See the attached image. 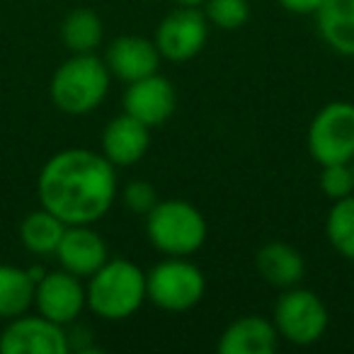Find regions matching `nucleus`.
Here are the masks:
<instances>
[{
  "instance_id": "obj_1",
  "label": "nucleus",
  "mask_w": 354,
  "mask_h": 354,
  "mask_svg": "<svg viewBox=\"0 0 354 354\" xmlns=\"http://www.w3.org/2000/svg\"><path fill=\"white\" fill-rule=\"evenodd\" d=\"M117 167L100 151L64 148L41 165L37 177L39 207L66 226H95L117 199Z\"/></svg>"
},
{
  "instance_id": "obj_2",
  "label": "nucleus",
  "mask_w": 354,
  "mask_h": 354,
  "mask_svg": "<svg viewBox=\"0 0 354 354\" xmlns=\"http://www.w3.org/2000/svg\"><path fill=\"white\" fill-rule=\"evenodd\" d=\"M88 310L107 323H119L138 313L146 296V272L127 257H109L85 279Z\"/></svg>"
},
{
  "instance_id": "obj_3",
  "label": "nucleus",
  "mask_w": 354,
  "mask_h": 354,
  "mask_svg": "<svg viewBox=\"0 0 354 354\" xmlns=\"http://www.w3.org/2000/svg\"><path fill=\"white\" fill-rule=\"evenodd\" d=\"M109 88L112 73L104 59L97 54H71L51 75L49 97L59 112L83 117L107 100Z\"/></svg>"
},
{
  "instance_id": "obj_4",
  "label": "nucleus",
  "mask_w": 354,
  "mask_h": 354,
  "mask_svg": "<svg viewBox=\"0 0 354 354\" xmlns=\"http://www.w3.org/2000/svg\"><path fill=\"white\" fill-rule=\"evenodd\" d=\"M204 214L187 199H160L146 214V238L160 255L189 257L207 243Z\"/></svg>"
},
{
  "instance_id": "obj_5",
  "label": "nucleus",
  "mask_w": 354,
  "mask_h": 354,
  "mask_svg": "<svg viewBox=\"0 0 354 354\" xmlns=\"http://www.w3.org/2000/svg\"><path fill=\"white\" fill-rule=\"evenodd\" d=\"M207 294V277L187 257H165L146 272V296L167 313L192 310Z\"/></svg>"
},
{
  "instance_id": "obj_6",
  "label": "nucleus",
  "mask_w": 354,
  "mask_h": 354,
  "mask_svg": "<svg viewBox=\"0 0 354 354\" xmlns=\"http://www.w3.org/2000/svg\"><path fill=\"white\" fill-rule=\"evenodd\" d=\"M272 323L281 339L296 347H308L323 339V335L328 333L330 313L315 291L304 286H289V289H281V296L277 299Z\"/></svg>"
},
{
  "instance_id": "obj_7",
  "label": "nucleus",
  "mask_w": 354,
  "mask_h": 354,
  "mask_svg": "<svg viewBox=\"0 0 354 354\" xmlns=\"http://www.w3.org/2000/svg\"><path fill=\"white\" fill-rule=\"evenodd\" d=\"M306 146L318 165L349 162L354 158V104L333 100L308 124Z\"/></svg>"
},
{
  "instance_id": "obj_8",
  "label": "nucleus",
  "mask_w": 354,
  "mask_h": 354,
  "mask_svg": "<svg viewBox=\"0 0 354 354\" xmlns=\"http://www.w3.org/2000/svg\"><path fill=\"white\" fill-rule=\"evenodd\" d=\"M162 61L170 64H187L204 51L209 41V20L199 8L177 6L167 12L156 27L153 35Z\"/></svg>"
},
{
  "instance_id": "obj_9",
  "label": "nucleus",
  "mask_w": 354,
  "mask_h": 354,
  "mask_svg": "<svg viewBox=\"0 0 354 354\" xmlns=\"http://www.w3.org/2000/svg\"><path fill=\"white\" fill-rule=\"evenodd\" d=\"M0 354H68V330L41 313H22L6 320Z\"/></svg>"
},
{
  "instance_id": "obj_10",
  "label": "nucleus",
  "mask_w": 354,
  "mask_h": 354,
  "mask_svg": "<svg viewBox=\"0 0 354 354\" xmlns=\"http://www.w3.org/2000/svg\"><path fill=\"white\" fill-rule=\"evenodd\" d=\"M35 308L44 318L59 325H73L88 308V291L85 279L66 270L46 272L35 286Z\"/></svg>"
},
{
  "instance_id": "obj_11",
  "label": "nucleus",
  "mask_w": 354,
  "mask_h": 354,
  "mask_svg": "<svg viewBox=\"0 0 354 354\" xmlns=\"http://www.w3.org/2000/svg\"><path fill=\"white\" fill-rule=\"evenodd\" d=\"M177 109L175 85L160 73L129 83L124 90V112L131 114L148 129L162 127Z\"/></svg>"
},
{
  "instance_id": "obj_12",
  "label": "nucleus",
  "mask_w": 354,
  "mask_h": 354,
  "mask_svg": "<svg viewBox=\"0 0 354 354\" xmlns=\"http://www.w3.org/2000/svg\"><path fill=\"white\" fill-rule=\"evenodd\" d=\"M160 61L162 56L158 51L156 41L138 35L117 37V39L109 41L107 51H104V64H107L112 78L122 80L127 85L158 73Z\"/></svg>"
},
{
  "instance_id": "obj_13",
  "label": "nucleus",
  "mask_w": 354,
  "mask_h": 354,
  "mask_svg": "<svg viewBox=\"0 0 354 354\" xmlns=\"http://www.w3.org/2000/svg\"><path fill=\"white\" fill-rule=\"evenodd\" d=\"M54 257L61 270L88 279L109 260V248L93 226H66Z\"/></svg>"
},
{
  "instance_id": "obj_14",
  "label": "nucleus",
  "mask_w": 354,
  "mask_h": 354,
  "mask_svg": "<svg viewBox=\"0 0 354 354\" xmlns=\"http://www.w3.org/2000/svg\"><path fill=\"white\" fill-rule=\"evenodd\" d=\"M100 148H102L100 153L114 167H131L141 162L151 148V129L133 119L131 114L122 112L104 124Z\"/></svg>"
},
{
  "instance_id": "obj_15",
  "label": "nucleus",
  "mask_w": 354,
  "mask_h": 354,
  "mask_svg": "<svg viewBox=\"0 0 354 354\" xmlns=\"http://www.w3.org/2000/svg\"><path fill=\"white\" fill-rule=\"evenodd\" d=\"M279 333L272 318L265 315H241L218 337L216 349L221 354H274L279 349Z\"/></svg>"
},
{
  "instance_id": "obj_16",
  "label": "nucleus",
  "mask_w": 354,
  "mask_h": 354,
  "mask_svg": "<svg viewBox=\"0 0 354 354\" xmlns=\"http://www.w3.org/2000/svg\"><path fill=\"white\" fill-rule=\"evenodd\" d=\"M255 270L262 281L277 289L299 286L306 277V260L299 248L284 241H270L257 250Z\"/></svg>"
},
{
  "instance_id": "obj_17",
  "label": "nucleus",
  "mask_w": 354,
  "mask_h": 354,
  "mask_svg": "<svg viewBox=\"0 0 354 354\" xmlns=\"http://www.w3.org/2000/svg\"><path fill=\"white\" fill-rule=\"evenodd\" d=\"M315 22L320 39L335 54L354 59V0H323Z\"/></svg>"
},
{
  "instance_id": "obj_18",
  "label": "nucleus",
  "mask_w": 354,
  "mask_h": 354,
  "mask_svg": "<svg viewBox=\"0 0 354 354\" xmlns=\"http://www.w3.org/2000/svg\"><path fill=\"white\" fill-rule=\"evenodd\" d=\"M66 233V223L44 207L30 212L20 223V243L27 252L37 257H54L61 238Z\"/></svg>"
},
{
  "instance_id": "obj_19",
  "label": "nucleus",
  "mask_w": 354,
  "mask_h": 354,
  "mask_svg": "<svg viewBox=\"0 0 354 354\" xmlns=\"http://www.w3.org/2000/svg\"><path fill=\"white\" fill-rule=\"evenodd\" d=\"M35 281L27 267L0 265V320H12L35 306Z\"/></svg>"
},
{
  "instance_id": "obj_20",
  "label": "nucleus",
  "mask_w": 354,
  "mask_h": 354,
  "mask_svg": "<svg viewBox=\"0 0 354 354\" xmlns=\"http://www.w3.org/2000/svg\"><path fill=\"white\" fill-rule=\"evenodd\" d=\"M104 39L102 20L90 8H75L61 22V41L71 54H95Z\"/></svg>"
},
{
  "instance_id": "obj_21",
  "label": "nucleus",
  "mask_w": 354,
  "mask_h": 354,
  "mask_svg": "<svg viewBox=\"0 0 354 354\" xmlns=\"http://www.w3.org/2000/svg\"><path fill=\"white\" fill-rule=\"evenodd\" d=\"M325 238L339 257L354 262V194L333 202L325 216Z\"/></svg>"
},
{
  "instance_id": "obj_22",
  "label": "nucleus",
  "mask_w": 354,
  "mask_h": 354,
  "mask_svg": "<svg viewBox=\"0 0 354 354\" xmlns=\"http://www.w3.org/2000/svg\"><path fill=\"white\" fill-rule=\"evenodd\" d=\"M204 15H207L209 25L223 32H236L250 20V3L248 0H207Z\"/></svg>"
},
{
  "instance_id": "obj_23",
  "label": "nucleus",
  "mask_w": 354,
  "mask_h": 354,
  "mask_svg": "<svg viewBox=\"0 0 354 354\" xmlns=\"http://www.w3.org/2000/svg\"><path fill=\"white\" fill-rule=\"evenodd\" d=\"M320 192L330 199L337 202L349 194H354V180L349 162H333V165H320Z\"/></svg>"
},
{
  "instance_id": "obj_24",
  "label": "nucleus",
  "mask_w": 354,
  "mask_h": 354,
  "mask_svg": "<svg viewBox=\"0 0 354 354\" xmlns=\"http://www.w3.org/2000/svg\"><path fill=\"white\" fill-rule=\"evenodd\" d=\"M122 202L131 214H136V216H146V214L151 212L158 202H160V197H158V189L153 187L148 180H131V183L124 185Z\"/></svg>"
},
{
  "instance_id": "obj_25",
  "label": "nucleus",
  "mask_w": 354,
  "mask_h": 354,
  "mask_svg": "<svg viewBox=\"0 0 354 354\" xmlns=\"http://www.w3.org/2000/svg\"><path fill=\"white\" fill-rule=\"evenodd\" d=\"M281 10L291 12V15H315L318 8L323 6V0H277Z\"/></svg>"
},
{
  "instance_id": "obj_26",
  "label": "nucleus",
  "mask_w": 354,
  "mask_h": 354,
  "mask_svg": "<svg viewBox=\"0 0 354 354\" xmlns=\"http://www.w3.org/2000/svg\"><path fill=\"white\" fill-rule=\"evenodd\" d=\"M27 272H30V277H32V281H35V284H37V281H39V279H41V277H44V274H46V270H44V267H41V265H35V267H27Z\"/></svg>"
},
{
  "instance_id": "obj_27",
  "label": "nucleus",
  "mask_w": 354,
  "mask_h": 354,
  "mask_svg": "<svg viewBox=\"0 0 354 354\" xmlns=\"http://www.w3.org/2000/svg\"><path fill=\"white\" fill-rule=\"evenodd\" d=\"M175 6H187V8H199V6H204L207 0H172Z\"/></svg>"
},
{
  "instance_id": "obj_28",
  "label": "nucleus",
  "mask_w": 354,
  "mask_h": 354,
  "mask_svg": "<svg viewBox=\"0 0 354 354\" xmlns=\"http://www.w3.org/2000/svg\"><path fill=\"white\" fill-rule=\"evenodd\" d=\"M349 170H352V180H354V158L349 160Z\"/></svg>"
}]
</instances>
